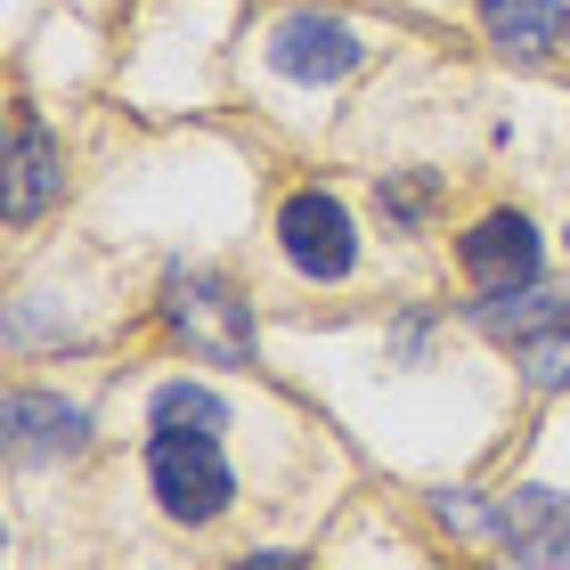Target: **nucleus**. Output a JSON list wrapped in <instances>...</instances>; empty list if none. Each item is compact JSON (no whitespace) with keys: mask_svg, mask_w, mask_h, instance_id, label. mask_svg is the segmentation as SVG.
Returning <instances> with one entry per match:
<instances>
[{"mask_svg":"<svg viewBox=\"0 0 570 570\" xmlns=\"http://www.w3.org/2000/svg\"><path fill=\"white\" fill-rule=\"evenodd\" d=\"M277 253L294 262V277L309 285H343L358 269V228H351V204L334 188H294L277 204Z\"/></svg>","mask_w":570,"mask_h":570,"instance_id":"obj_3","label":"nucleus"},{"mask_svg":"<svg viewBox=\"0 0 570 570\" xmlns=\"http://www.w3.org/2000/svg\"><path fill=\"white\" fill-rule=\"evenodd\" d=\"M147 489H155V505L171 513V522H220L228 505H237V473H228V456H220V432H155L147 440Z\"/></svg>","mask_w":570,"mask_h":570,"instance_id":"obj_2","label":"nucleus"},{"mask_svg":"<svg viewBox=\"0 0 570 570\" xmlns=\"http://www.w3.org/2000/svg\"><path fill=\"white\" fill-rule=\"evenodd\" d=\"M164 326H171V343L188 358H204V367H253V358H262L253 302L213 269H164Z\"/></svg>","mask_w":570,"mask_h":570,"instance_id":"obj_1","label":"nucleus"},{"mask_svg":"<svg viewBox=\"0 0 570 570\" xmlns=\"http://www.w3.org/2000/svg\"><path fill=\"white\" fill-rule=\"evenodd\" d=\"M228 570H302V554L294 547H262V554H237Z\"/></svg>","mask_w":570,"mask_h":570,"instance_id":"obj_15","label":"nucleus"},{"mask_svg":"<svg viewBox=\"0 0 570 570\" xmlns=\"http://www.w3.org/2000/svg\"><path fill=\"white\" fill-rule=\"evenodd\" d=\"M432 522L456 530V538H498V498H481V489H432Z\"/></svg>","mask_w":570,"mask_h":570,"instance_id":"obj_14","label":"nucleus"},{"mask_svg":"<svg viewBox=\"0 0 570 570\" xmlns=\"http://www.w3.org/2000/svg\"><path fill=\"white\" fill-rule=\"evenodd\" d=\"M375 204H383V220L392 228H432V213H440V171H383L375 179Z\"/></svg>","mask_w":570,"mask_h":570,"instance_id":"obj_12","label":"nucleus"},{"mask_svg":"<svg viewBox=\"0 0 570 570\" xmlns=\"http://www.w3.org/2000/svg\"><path fill=\"white\" fill-rule=\"evenodd\" d=\"M513 351H522V383L530 392H570V326L530 334V343H513Z\"/></svg>","mask_w":570,"mask_h":570,"instance_id":"obj_13","label":"nucleus"},{"mask_svg":"<svg viewBox=\"0 0 570 570\" xmlns=\"http://www.w3.org/2000/svg\"><path fill=\"white\" fill-rule=\"evenodd\" d=\"M538 262H547V245H538L530 213H481L456 237V269L473 277V294H513L538 277Z\"/></svg>","mask_w":570,"mask_h":570,"instance_id":"obj_5","label":"nucleus"},{"mask_svg":"<svg viewBox=\"0 0 570 570\" xmlns=\"http://www.w3.org/2000/svg\"><path fill=\"white\" fill-rule=\"evenodd\" d=\"M269 66L294 73V82H343V73L367 66V33L334 9H294L269 24Z\"/></svg>","mask_w":570,"mask_h":570,"instance_id":"obj_4","label":"nucleus"},{"mask_svg":"<svg viewBox=\"0 0 570 570\" xmlns=\"http://www.w3.org/2000/svg\"><path fill=\"white\" fill-rule=\"evenodd\" d=\"M562 245H570V237H562Z\"/></svg>","mask_w":570,"mask_h":570,"instance_id":"obj_16","label":"nucleus"},{"mask_svg":"<svg viewBox=\"0 0 570 570\" xmlns=\"http://www.w3.org/2000/svg\"><path fill=\"white\" fill-rule=\"evenodd\" d=\"M498 547L522 570H562L570 562V498L562 489H505L498 498Z\"/></svg>","mask_w":570,"mask_h":570,"instance_id":"obj_6","label":"nucleus"},{"mask_svg":"<svg viewBox=\"0 0 570 570\" xmlns=\"http://www.w3.org/2000/svg\"><path fill=\"white\" fill-rule=\"evenodd\" d=\"M473 326L498 334V343H530V334L570 326V294L530 277V285H513V294H481V302H473Z\"/></svg>","mask_w":570,"mask_h":570,"instance_id":"obj_9","label":"nucleus"},{"mask_svg":"<svg viewBox=\"0 0 570 570\" xmlns=\"http://www.w3.org/2000/svg\"><path fill=\"white\" fill-rule=\"evenodd\" d=\"M481 33L505 49V58H554L570 33L562 0H481Z\"/></svg>","mask_w":570,"mask_h":570,"instance_id":"obj_10","label":"nucleus"},{"mask_svg":"<svg viewBox=\"0 0 570 570\" xmlns=\"http://www.w3.org/2000/svg\"><path fill=\"white\" fill-rule=\"evenodd\" d=\"M147 424L155 432H228V407H220V392H204V383L179 375L147 400Z\"/></svg>","mask_w":570,"mask_h":570,"instance_id":"obj_11","label":"nucleus"},{"mask_svg":"<svg viewBox=\"0 0 570 570\" xmlns=\"http://www.w3.org/2000/svg\"><path fill=\"white\" fill-rule=\"evenodd\" d=\"M90 449V416L58 392H9V456L41 464V456H82Z\"/></svg>","mask_w":570,"mask_h":570,"instance_id":"obj_8","label":"nucleus"},{"mask_svg":"<svg viewBox=\"0 0 570 570\" xmlns=\"http://www.w3.org/2000/svg\"><path fill=\"white\" fill-rule=\"evenodd\" d=\"M58 188H66L58 139H49L33 115H17V122H9V179H0V213H9V228L41 220L49 204H58Z\"/></svg>","mask_w":570,"mask_h":570,"instance_id":"obj_7","label":"nucleus"}]
</instances>
